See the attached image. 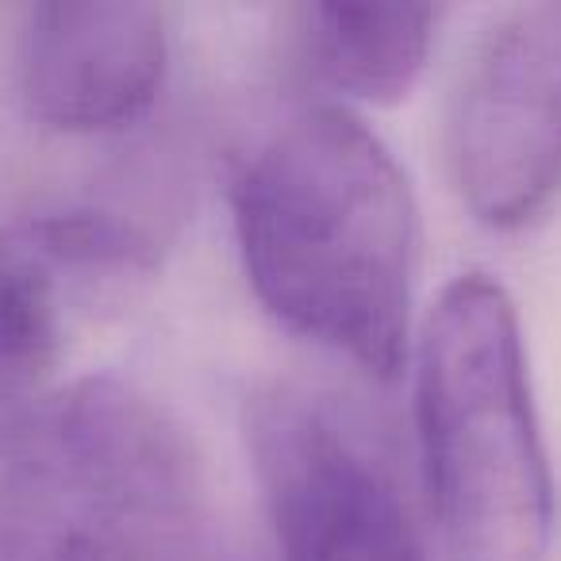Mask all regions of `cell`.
<instances>
[{"instance_id": "6", "label": "cell", "mask_w": 561, "mask_h": 561, "mask_svg": "<svg viewBox=\"0 0 561 561\" xmlns=\"http://www.w3.org/2000/svg\"><path fill=\"white\" fill-rule=\"evenodd\" d=\"M139 224L101 208H58L0 224V454L55 397L70 320L119 300L154 273Z\"/></svg>"}, {"instance_id": "1", "label": "cell", "mask_w": 561, "mask_h": 561, "mask_svg": "<svg viewBox=\"0 0 561 561\" xmlns=\"http://www.w3.org/2000/svg\"><path fill=\"white\" fill-rule=\"evenodd\" d=\"M231 216L250 289L280 328L377 381L404 369L420 211L381 135L339 104L300 112L242 165Z\"/></svg>"}, {"instance_id": "8", "label": "cell", "mask_w": 561, "mask_h": 561, "mask_svg": "<svg viewBox=\"0 0 561 561\" xmlns=\"http://www.w3.org/2000/svg\"><path fill=\"white\" fill-rule=\"evenodd\" d=\"M431 4H308L297 9V47L312 78L362 104H400L435 43Z\"/></svg>"}, {"instance_id": "2", "label": "cell", "mask_w": 561, "mask_h": 561, "mask_svg": "<svg viewBox=\"0 0 561 561\" xmlns=\"http://www.w3.org/2000/svg\"><path fill=\"white\" fill-rule=\"evenodd\" d=\"M204 469L158 400L85 377L0 454V561H201Z\"/></svg>"}, {"instance_id": "5", "label": "cell", "mask_w": 561, "mask_h": 561, "mask_svg": "<svg viewBox=\"0 0 561 561\" xmlns=\"http://www.w3.org/2000/svg\"><path fill=\"white\" fill-rule=\"evenodd\" d=\"M247 443L277 561H427L385 461L312 392H257L247 404Z\"/></svg>"}, {"instance_id": "7", "label": "cell", "mask_w": 561, "mask_h": 561, "mask_svg": "<svg viewBox=\"0 0 561 561\" xmlns=\"http://www.w3.org/2000/svg\"><path fill=\"white\" fill-rule=\"evenodd\" d=\"M165 62L170 32L158 4H39L20 39V89L55 131L108 135L154 108Z\"/></svg>"}, {"instance_id": "4", "label": "cell", "mask_w": 561, "mask_h": 561, "mask_svg": "<svg viewBox=\"0 0 561 561\" xmlns=\"http://www.w3.org/2000/svg\"><path fill=\"white\" fill-rule=\"evenodd\" d=\"M446 162L461 204L519 231L561 196V0L519 4L481 35L454 93Z\"/></svg>"}, {"instance_id": "9", "label": "cell", "mask_w": 561, "mask_h": 561, "mask_svg": "<svg viewBox=\"0 0 561 561\" xmlns=\"http://www.w3.org/2000/svg\"><path fill=\"white\" fill-rule=\"evenodd\" d=\"M201 561H247V558H239V553H216V550H211V546H208Z\"/></svg>"}, {"instance_id": "3", "label": "cell", "mask_w": 561, "mask_h": 561, "mask_svg": "<svg viewBox=\"0 0 561 561\" xmlns=\"http://www.w3.org/2000/svg\"><path fill=\"white\" fill-rule=\"evenodd\" d=\"M415 435L431 512L458 561H542L558 523L519 312L461 273L415 346Z\"/></svg>"}]
</instances>
